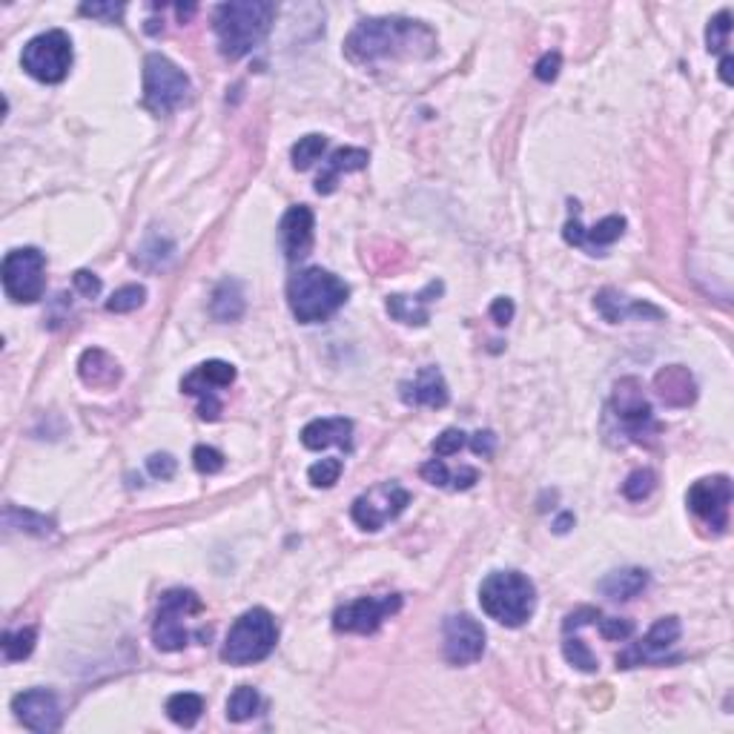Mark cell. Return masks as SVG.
Returning <instances> with one entry per match:
<instances>
[{
  "label": "cell",
  "mask_w": 734,
  "mask_h": 734,
  "mask_svg": "<svg viewBox=\"0 0 734 734\" xmlns=\"http://www.w3.org/2000/svg\"><path fill=\"white\" fill-rule=\"evenodd\" d=\"M436 52V35L411 18H367L345 38V55L353 64H379L388 58H428Z\"/></svg>",
  "instance_id": "cell-1"
},
{
  "label": "cell",
  "mask_w": 734,
  "mask_h": 734,
  "mask_svg": "<svg viewBox=\"0 0 734 734\" xmlns=\"http://www.w3.org/2000/svg\"><path fill=\"white\" fill-rule=\"evenodd\" d=\"M276 18V6L267 0H230L221 3L213 18L218 52L227 61H238L264 44Z\"/></svg>",
  "instance_id": "cell-2"
},
{
  "label": "cell",
  "mask_w": 734,
  "mask_h": 734,
  "mask_svg": "<svg viewBox=\"0 0 734 734\" xmlns=\"http://www.w3.org/2000/svg\"><path fill=\"white\" fill-rule=\"evenodd\" d=\"M350 287L339 276L322 267L299 270L287 281V302L296 316V322L316 324L327 322L339 307H345Z\"/></svg>",
  "instance_id": "cell-3"
},
{
  "label": "cell",
  "mask_w": 734,
  "mask_h": 734,
  "mask_svg": "<svg viewBox=\"0 0 734 734\" xmlns=\"http://www.w3.org/2000/svg\"><path fill=\"white\" fill-rule=\"evenodd\" d=\"M479 605L499 626L519 628L534 617L537 588L519 571H494L479 585Z\"/></svg>",
  "instance_id": "cell-4"
},
{
  "label": "cell",
  "mask_w": 734,
  "mask_h": 734,
  "mask_svg": "<svg viewBox=\"0 0 734 734\" xmlns=\"http://www.w3.org/2000/svg\"><path fill=\"white\" fill-rule=\"evenodd\" d=\"M276 643H279L276 617L267 608H250L227 631V640L221 646V660L230 666H253V663L267 660Z\"/></svg>",
  "instance_id": "cell-5"
},
{
  "label": "cell",
  "mask_w": 734,
  "mask_h": 734,
  "mask_svg": "<svg viewBox=\"0 0 734 734\" xmlns=\"http://www.w3.org/2000/svg\"><path fill=\"white\" fill-rule=\"evenodd\" d=\"M190 98V78L167 55L152 52L144 61V107L155 115H173Z\"/></svg>",
  "instance_id": "cell-6"
},
{
  "label": "cell",
  "mask_w": 734,
  "mask_h": 734,
  "mask_svg": "<svg viewBox=\"0 0 734 734\" xmlns=\"http://www.w3.org/2000/svg\"><path fill=\"white\" fill-rule=\"evenodd\" d=\"M21 64L26 75L41 84H61L72 69V41L64 29H49L23 46Z\"/></svg>",
  "instance_id": "cell-7"
},
{
  "label": "cell",
  "mask_w": 734,
  "mask_h": 734,
  "mask_svg": "<svg viewBox=\"0 0 734 734\" xmlns=\"http://www.w3.org/2000/svg\"><path fill=\"white\" fill-rule=\"evenodd\" d=\"M3 290L12 302L35 304L44 299L46 256L35 247H18L3 259Z\"/></svg>",
  "instance_id": "cell-8"
},
{
  "label": "cell",
  "mask_w": 734,
  "mask_h": 734,
  "mask_svg": "<svg viewBox=\"0 0 734 734\" xmlns=\"http://www.w3.org/2000/svg\"><path fill=\"white\" fill-rule=\"evenodd\" d=\"M201 600L190 588H173L161 597L158 605V617L152 626V643L158 651H181L190 643V634L184 628V617L190 614H201Z\"/></svg>",
  "instance_id": "cell-9"
},
{
  "label": "cell",
  "mask_w": 734,
  "mask_h": 734,
  "mask_svg": "<svg viewBox=\"0 0 734 734\" xmlns=\"http://www.w3.org/2000/svg\"><path fill=\"white\" fill-rule=\"evenodd\" d=\"M233 382H236V367L230 362H221V359H210V362H201L190 376L181 379V390L190 396H198V416L204 422H216L221 416L218 390L230 388Z\"/></svg>",
  "instance_id": "cell-10"
},
{
  "label": "cell",
  "mask_w": 734,
  "mask_h": 734,
  "mask_svg": "<svg viewBox=\"0 0 734 734\" xmlns=\"http://www.w3.org/2000/svg\"><path fill=\"white\" fill-rule=\"evenodd\" d=\"M411 505V494L396 485V482H382L370 488L367 494L353 502L350 517L362 531H382L390 519H396L405 508Z\"/></svg>",
  "instance_id": "cell-11"
},
{
  "label": "cell",
  "mask_w": 734,
  "mask_h": 734,
  "mask_svg": "<svg viewBox=\"0 0 734 734\" xmlns=\"http://www.w3.org/2000/svg\"><path fill=\"white\" fill-rule=\"evenodd\" d=\"M611 411L620 419V425L626 428L628 436H634L637 442H643V436L660 431V425L654 422V411L648 405L646 393L640 379L626 376L614 385L611 393Z\"/></svg>",
  "instance_id": "cell-12"
},
{
  "label": "cell",
  "mask_w": 734,
  "mask_h": 734,
  "mask_svg": "<svg viewBox=\"0 0 734 734\" xmlns=\"http://www.w3.org/2000/svg\"><path fill=\"white\" fill-rule=\"evenodd\" d=\"M689 508L717 534L729 528V505H732V482L729 476H706L689 488Z\"/></svg>",
  "instance_id": "cell-13"
},
{
  "label": "cell",
  "mask_w": 734,
  "mask_h": 734,
  "mask_svg": "<svg viewBox=\"0 0 734 734\" xmlns=\"http://www.w3.org/2000/svg\"><path fill=\"white\" fill-rule=\"evenodd\" d=\"M399 608H402V597L399 594L362 597V600H353V603L342 605L333 614V626H336V631H345V634H373Z\"/></svg>",
  "instance_id": "cell-14"
},
{
  "label": "cell",
  "mask_w": 734,
  "mask_h": 734,
  "mask_svg": "<svg viewBox=\"0 0 734 734\" xmlns=\"http://www.w3.org/2000/svg\"><path fill=\"white\" fill-rule=\"evenodd\" d=\"M677 640H680V620L677 617H660L654 626L648 628L640 643H631L623 654H617V669L660 663Z\"/></svg>",
  "instance_id": "cell-15"
},
{
  "label": "cell",
  "mask_w": 734,
  "mask_h": 734,
  "mask_svg": "<svg viewBox=\"0 0 734 734\" xmlns=\"http://www.w3.org/2000/svg\"><path fill=\"white\" fill-rule=\"evenodd\" d=\"M623 233H626V218L623 216H605L591 230H585L580 224V207H577V201H571V218L562 230V238L574 247H585L591 256H605V250L614 241H620Z\"/></svg>",
  "instance_id": "cell-16"
},
{
  "label": "cell",
  "mask_w": 734,
  "mask_h": 734,
  "mask_svg": "<svg viewBox=\"0 0 734 734\" xmlns=\"http://www.w3.org/2000/svg\"><path fill=\"white\" fill-rule=\"evenodd\" d=\"M485 651V628L471 614H451L445 620V660L454 666H471Z\"/></svg>",
  "instance_id": "cell-17"
},
{
  "label": "cell",
  "mask_w": 734,
  "mask_h": 734,
  "mask_svg": "<svg viewBox=\"0 0 734 734\" xmlns=\"http://www.w3.org/2000/svg\"><path fill=\"white\" fill-rule=\"evenodd\" d=\"M12 712L29 732L52 734L61 729V703L55 691L29 689L12 700Z\"/></svg>",
  "instance_id": "cell-18"
},
{
  "label": "cell",
  "mask_w": 734,
  "mask_h": 734,
  "mask_svg": "<svg viewBox=\"0 0 734 734\" xmlns=\"http://www.w3.org/2000/svg\"><path fill=\"white\" fill-rule=\"evenodd\" d=\"M313 227H316L313 210L304 207V204L290 207V210L281 216L279 241L287 261H302L310 256V250H313Z\"/></svg>",
  "instance_id": "cell-19"
},
{
  "label": "cell",
  "mask_w": 734,
  "mask_h": 734,
  "mask_svg": "<svg viewBox=\"0 0 734 734\" xmlns=\"http://www.w3.org/2000/svg\"><path fill=\"white\" fill-rule=\"evenodd\" d=\"M402 402L413 405V408H445L451 402V393H448V382L442 376L439 367H422L416 373L413 382H402Z\"/></svg>",
  "instance_id": "cell-20"
},
{
  "label": "cell",
  "mask_w": 734,
  "mask_h": 734,
  "mask_svg": "<svg viewBox=\"0 0 734 734\" xmlns=\"http://www.w3.org/2000/svg\"><path fill=\"white\" fill-rule=\"evenodd\" d=\"M442 290H445L442 281H431V284H428L422 293H416V296H402V293L388 296V304H385V307H388L390 319H396V322L402 324L425 327V324L431 322V302L442 296Z\"/></svg>",
  "instance_id": "cell-21"
},
{
  "label": "cell",
  "mask_w": 734,
  "mask_h": 734,
  "mask_svg": "<svg viewBox=\"0 0 734 734\" xmlns=\"http://www.w3.org/2000/svg\"><path fill=\"white\" fill-rule=\"evenodd\" d=\"M302 445L310 451H322V448H353V422L345 416H333V419H313L302 428Z\"/></svg>",
  "instance_id": "cell-22"
},
{
  "label": "cell",
  "mask_w": 734,
  "mask_h": 734,
  "mask_svg": "<svg viewBox=\"0 0 734 734\" xmlns=\"http://www.w3.org/2000/svg\"><path fill=\"white\" fill-rule=\"evenodd\" d=\"M654 390H657V396H660V402L666 408H689L691 402L697 399L694 376L689 373V367L683 365L663 367L654 376Z\"/></svg>",
  "instance_id": "cell-23"
},
{
  "label": "cell",
  "mask_w": 734,
  "mask_h": 734,
  "mask_svg": "<svg viewBox=\"0 0 734 734\" xmlns=\"http://www.w3.org/2000/svg\"><path fill=\"white\" fill-rule=\"evenodd\" d=\"M594 307L600 310V316H603L605 322L611 324L626 322L631 316H640V319H663V310H660V307H654V304L648 302H631L628 296H623V293L614 290V287L600 290L597 299H594Z\"/></svg>",
  "instance_id": "cell-24"
},
{
  "label": "cell",
  "mask_w": 734,
  "mask_h": 734,
  "mask_svg": "<svg viewBox=\"0 0 734 734\" xmlns=\"http://www.w3.org/2000/svg\"><path fill=\"white\" fill-rule=\"evenodd\" d=\"M78 376L84 379L89 388L109 390L121 382V365L101 347H89L84 356L78 359Z\"/></svg>",
  "instance_id": "cell-25"
},
{
  "label": "cell",
  "mask_w": 734,
  "mask_h": 734,
  "mask_svg": "<svg viewBox=\"0 0 734 734\" xmlns=\"http://www.w3.org/2000/svg\"><path fill=\"white\" fill-rule=\"evenodd\" d=\"M370 155L367 150H359V147H342L336 150L327 161H324V170L316 178V193L319 195H330L339 184V175L342 173H359L365 170Z\"/></svg>",
  "instance_id": "cell-26"
},
{
  "label": "cell",
  "mask_w": 734,
  "mask_h": 734,
  "mask_svg": "<svg viewBox=\"0 0 734 734\" xmlns=\"http://www.w3.org/2000/svg\"><path fill=\"white\" fill-rule=\"evenodd\" d=\"M648 585V571L643 568H623V571H611L608 577L600 580V591L614 603H628L637 594H643Z\"/></svg>",
  "instance_id": "cell-27"
},
{
  "label": "cell",
  "mask_w": 734,
  "mask_h": 734,
  "mask_svg": "<svg viewBox=\"0 0 734 734\" xmlns=\"http://www.w3.org/2000/svg\"><path fill=\"white\" fill-rule=\"evenodd\" d=\"M244 287L236 279H224L213 290V299H210V313L216 316L218 322H238L244 316Z\"/></svg>",
  "instance_id": "cell-28"
},
{
  "label": "cell",
  "mask_w": 734,
  "mask_h": 734,
  "mask_svg": "<svg viewBox=\"0 0 734 734\" xmlns=\"http://www.w3.org/2000/svg\"><path fill=\"white\" fill-rule=\"evenodd\" d=\"M3 525L12 531H23L32 537H49L55 531V522L44 514H35L29 508H18V505H6L3 508Z\"/></svg>",
  "instance_id": "cell-29"
},
{
  "label": "cell",
  "mask_w": 734,
  "mask_h": 734,
  "mask_svg": "<svg viewBox=\"0 0 734 734\" xmlns=\"http://www.w3.org/2000/svg\"><path fill=\"white\" fill-rule=\"evenodd\" d=\"M164 709H167V717L173 720L175 726L193 729L195 723L201 720V714H204V700H201V694H193V691H178L167 700Z\"/></svg>",
  "instance_id": "cell-30"
},
{
  "label": "cell",
  "mask_w": 734,
  "mask_h": 734,
  "mask_svg": "<svg viewBox=\"0 0 734 734\" xmlns=\"http://www.w3.org/2000/svg\"><path fill=\"white\" fill-rule=\"evenodd\" d=\"M175 256V244L164 236H150L135 253V264L144 270H164Z\"/></svg>",
  "instance_id": "cell-31"
},
{
  "label": "cell",
  "mask_w": 734,
  "mask_h": 734,
  "mask_svg": "<svg viewBox=\"0 0 734 734\" xmlns=\"http://www.w3.org/2000/svg\"><path fill=\"white\" fill-rule=\"evenodd\" d=\"M259 706H261L259 691L253 689V686H238V689L230 694V700H227V720L244 723V720L256 717Z\"/></svg>",
  "instance_id": "cell-32"
},
{
  "label": "cell",
  "mask_w": 734,
  "mask_h": 734,
  "mask_svg": "<svg viewBox=\"0 0 734 734\" xmlns=\"http://www.w3.org/2000/svg\"><path fill=\"white\" fill-rule=\"evenodd\" d=\"M35 640H38V631H35V628L6 631V634H3V660H6V663L26 660V657L35 651Z\"/></svg>",
  "instance_id": "cell-33"
},
{
  "label": "cell",
  "mask_w": 734,
  "mask_h": 734,
  "mask_svg": "<svg viewBox=\"0 0 734 734\" xmlns=\"http://www.w3.org/2000/svg\"><path fill=\"white\" fill-rule=\"evenodd\" d=\"M324 150H327V138L324 135H319V132L304 135V138H299V144L293 147V167L296 170H310L322 158Z\"/></svg>",
  "instance_id": "cell-34"
},
{
  "label": "cell",
  "mask_w": 734,
  "mask_h": 734,
  "mask_svg": "<svg viewBox=\"0 0 734 734\" xmlns=\"http://www.w3.org/2000/svg\"><path fill=\"white\" fill-rule=\"evenodd\" d=\"M147 302V287L144 284H124L109 296L107 310L109 313H132L141 304Z\"/></svg>",
  "instance_id": "cell-35"
},
{
  "label": "cell",
  "mask_w": 734,
  "mask_h": 734,
  "mask_svg": "<svg viewBox=\"0 0 734 734\" xmlns=\"http://www.w3.org/2000/svg\"><path fill=\"white\" fill-rule=\"evenodd\" d=\"M342 459H336V456H327L322 462H316V465H310V471H307V479H310V485L313 488H333L336 482H339V476H342Z\"/></svg>",
  "instance_id": "cell-36"
},
{
  "label": "cell",
  "mask_w": 734,
  "mask_h": 734,
  "mask_svg": "<svg viewBox=\"0 0 734 734\" xmlns=\"http://www.w3.org/2000/svg\"><path fill=\"white\" fill-rule=\"evenodd\" d=\"M654 488H657V474L648 468H640V471L628 474V479L623 482V497L631 499V502H643Z\"/></svg>",
  "instance_id": "cell-37"
},
{
  "label": "cell",
  "mask_w": 734,
  "mask_h": 734,
  "mask_svg": "<svg viewBox=\"0 0 734 734\" xmlns=\"http://www.w3.org/2000/svg\"><path fill=\"white\" fill-rule=\"evenodd\" d=\"M562 654H565V660L574 666V669H580V671H597V657L585 648V643L580 640V637H568L565 643H562Z\"/></svg>",
  "instance_id": "cell-38"
},
{
  "label": "cell",
  "mask_w": 734,
  "mask_h": 734,
  "mask_svg": "<svg viewBox=\"0 0 734 734\" xmlns=\"http://www.w3.org/2000/svg\"><path fill=\"white\" fill-rule=\"evenodd\" d=\"M729 32H732V15L723 9V12L714 15L712 21H709V29H706L709 52H723L729 46Z\"/></svg>",
  "instance_id": "cell-39"
},
{
  "label": "cell",
  "mask_w": 734,
  "mask_h": 734,
  "mask_svg": "<svg viewBox=\"0 0 734 734\" xmlns=\"http://www.w3.org/2000/svg\"><path fill=\"white\" fill-rule=\"evenodd\" d=\"M78 12H81L84 18H95V21L101 23H121L124 12H127V6H124V3H81Z\"/></svg>",
  "instance_id": "cell-40"
},
{
  "label": "cell",
  "mask_w": 734,
  "mask_h": 734,
  "mask_svg": "<svg viewBox=\"0 0 734 734\" xmlns=\"http://www.w3.org/2000/svg\"><path fill=\"white\" fill-rule=\"evenodd\" d=\"M193 465L198 474L213 476L224 471V454L218 448H210V445H198L193 451Z\"/></svg>",
  "instance_id": "cell-41"
},
{
  "label": "cell",
  "mask_w": 734,
  "mask_h": 734,
  "mask_svg": "<svg viewBox=\"0 0 734 734\" xmlns=\"http://www.w3.org/2000/svg\"><path fill=\"white\" fill-rule=\"evenodd\" d=\"M465 448V433L448 428L433 439V454L436 456H454Z\"/></svg>",
  "instance_id": "cell-42"
},
{
  "label": "cell",
  "mask_w": 734,
  "mask_h": 734,
  "mask_svg": "<svg viewBox=\"0 0 734 734\" xmlns=\"http://www.w3.org/2000/svg\"><path fill=\"white\" fill-rule=\"evenodd\" d=\"M597 626H600V634H603L605 640H628L634 634V623L631 620H620V617H603L600 614Z\"/></svg>",
  "instance_id": "cell-43"
},
{
  "label": "cell",
  "mask_w": 734,
  "mask_h": 734,
  "mask_svg": "<svg viewBox=\"0 0 734 734\" xmlns=\"http://www.w3.org/2000/svg\"><path fill=\"white\" fill-rule=\"evenodd\" d=\"M419 474L425 482H431L436 488H445V485H451V471H448V465L442 462V459H428L422 468H419Z\"/></svg>",
  "instance_id": "cell-44"
},
{
  "label": "cell",
  "mask_w": 734,
  "mask_h": 734,
  "mask_svg": "<svg viewBox=\"0 0 734 734\" xmlns=\"http://www.w3.org/2000/svg\"><path fill=\"white\" fill-rule=\"evenodd\" d=\"M560 66H562V55L560 52H545L537 66H534V75L540 78L542 84H551L557 75H560Z\"/></svg>",
  "instance_id": "cell-45"
},
{
  "label": "cell",
  "mask_w": 734,
  "mask_h": 734,
  "mask_svg": "<svg viewBox=\"0 0 734 734\" xmlns=\"http://www.w3.org/2000/svg\"><path fill=\"white\" fill-rule=\"evenodd\" d=\"M147 471H150L155 479H173L175 471H178V462H175L170 454H152L147 459Z\"/></svg>",
  "instance_id": "cell-46"
},
{
  "label": "cell",
  "mask_w": 734,
  "mask_h": 734,
  "mask_svg": "<svg viewBox=\"0 0 734 734\" xmlns=\"http://www.w3.org/2000/svg\"><path fill=\"white\" fill-rule=\"evenodd\" d=\"M72 281H75V290H78L81 296H87V299H95V296L101 293V279H98L95 273H89V270H78V273L72 276Z\"/></svg>",
  "instance_id": "cell-47"
},
{
  "label": "cell",
  "mask_w": 734,
  "mask_h": 734,
  "mask_svg": "<svg viewBox=\"0 0 734 734\" xmlns=\"http://www.w3.org/2000/svg\"><path fill=\"white\" fill-rule=\"evenodd\" d=\"M600 620V611L597 608H580V611H574V614H568L565 617V623H562V631L565 634H571L574 628H583L588 623H597Z\"/></svg>",
  "instance_id": "cell-48"
},
{
  "label": "cell",
  "mask_w": 734,
  "mask_h": 734,
  "mask_svg": "<svg viewBox=\"0 0 734 734\" xmlns=\"http://www.w3.org/2000/svg\"><path fill=\"white\" fill-rule=\"evenodd\" d=\"M491 319H494L499 327L511 324V319H514V302H511V299H505V296L494 299V304H491Z\"/></svg>",
  "instance_id": "cell-49"
},
{
  "label": "cell",
  "mask_w": 734,
  "mask_h": 734,
  "mask_svg": "<svg viewBox=\"0 0 734 734\" xmlns=\"http://www.w3.org/2000/svg\"><path fill=\"white\" fill-rule=\"evenodd\" d=\"M494 448H497V436L491 431H479L474 433V439H471V451L476 456H491L494 454Z\"/></svg>",
  "instance_id": "cell-50"
},
{
  "label": "cell",
  "mask_w": 734,
  "mask_h": 734,
  "mask_svg": "<svg viewBox=\"0 0 734 734\" xmlns=\"http://www.w3.org/2000/svg\"><path fill=\"white\" fill-rule=\"evenodd\" d=\"M476 482H479L476 468H459L456 474H451V488L454 491H468V488H474Z\"/></svg>",
  "instance_id": "cell-51"
},
{
  "label": "cell",
  "mask_w": 734,
  "mask_h": 734,
  "mask_svg": "<svg viewBox=\"0 0 734 734\" xmlns=\"http://www.w3.org/2000/svg\"><path fill=\"white\" fill-rule=\"evenodd\" d=\"M720 78H723V84H732V55H723V61H720Z\"/></svg>",
  "instance_id": "cell-52"
},
{
  "label": "cell",
  "mask_w": 734,
  "mask_h": 734,
  "mask_svg": "<svg viewBox=\"0 0 734 734\" xmlns=\"http://www.w3.org/2000/svg\"><path fill=\"white\" fill-rule=\"evenodd\" d=\"M195 9H198L195 3H190V6H175V12H178V18H181V23L190 21V18H193V15H195Z\"/></svg>",
  "instance_id": "cell-53"
},
{
  "label": "cell",
  "mask_w": 734,
  "mask_h": 734,
  "mask_svg": "<svg viewBox=\"0 0 734 734\" xmlns=\"http://www.w3.org/2000/svg\"><path fill=\"white\" fill-rule=\"evenodd\" d=\"M571 525H574V514H562V517L557 519V525H554V528H557V534H565Z\"/></svg>",
  "instance_id": "cell-54"
}]
</instances>
